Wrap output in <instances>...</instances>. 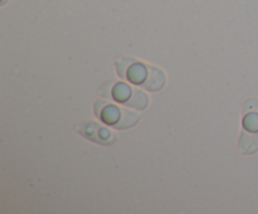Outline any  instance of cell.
<instances>
[{
  "label": "cell",
  "mask_w": 258,
  "mask_h": 214,
  "mask_svg": "<svg viewBox=\"0 0 258 214\" xmlns=\"http://www.w3.org/2000/svg\"><path fill=\"white\" fill-rule=\"evenodd\" d=\"M77 131L90 140L96 141L98 144H106V145L113 142L116 137L115 133L111 132L108 128L96 122L82 123V125L77 126Z\"/></svg>",
  "instance_id": "1"
},
{
  "label": "cell",
  "mask_w": 258,
  "mask_h": 214,
  "mask_svg": "<svg viewBox=\"0 0 258 214\" xmlns=\"http://www.w3.org/2000/svg\"><path fill=\"white\" fill-rule=\"evenodd\" d=\"M164 85H165V75L163 70L153 65H148V76L141 86L149 91H159L164 87Z\"/></svg>",
  "instance_id": "2"
},
{
  "label": "cell",
  "mask_w": 258,
  "mask_h": 214,
  "mask_svg": "<svg viewBox=\"0 0 258 214\" xmlns=\"http://www.w3.org/2000/svg\"><path fill=\"white\" fill-rule=\"evenodd\" d=\"M239 148L244 154H253L258 150V131H248L244 128L239 140Z\"/></svg>",
  "instance_id": "3"
},
{
  "label": "cell",
  "mask_w": 258,
  "mask_h": 214,
  "mask_svg": "<svg viewBox=\"0 0 258 214\" xmlns=\"http://www.w3.org/2000/svg\"><path fill=\"white\" fill-rule=\"evenodd\" d=\"M146 76H148V65L138 63L136 60L128 67L126 73V78L136 85H143L144 81L146 80Z\"/></svg>",
  "instance_id": "4"
},
{
  "label": "cell",
  "mask_w": 258,
  "mask_h": 214,
  "mask_svg": "<svg viewBox=\"0 0 258 214\" xmlns=\"http://www.w3.org/2000/svg\"><path fill=\"white\" fill-rule=\"evenodd\" d=\"M139 113L134 112V111L127 110V108H121V115L118 121L116 122V128H128L131 126L135 125L139 121Z\"/></svg>",
  "instance_id": "5"
},
{
  "label": "cell",
  "mask_w": 258,
  "mask_h": 214,
  "mask_svg": "<svg viewBox=\"0 0 258 214\" xmlns=\"http://www.w3.org/2000/svg\"><path fill=\"white\" fill-rule=\"evenodd\" d=\"M125 103L128 107H136L139 108V110H144V108L148 106L149 98L148 96H146V93L143 92V91L133 90L130 98H128Z\"/></svg>",
  "instance_id": "6"
},
{
  "label": "cell",
  "mask_w": 258,
  "mask_h": 214,
  "mask_svg": "<svg viewBox=\"0 0 258 214\" xmlns=\"http://www.w3.org/2000/svg\"><path fill=\"white\" fill-rule=\"evenodd\" d=\"M133 93V88L128 87L126 83H116V87H113L112 98L120 101V102H126L130 98Z\"/></svg>",
  "instance_id": "7"
},
{
  "label": "cell",
  "mask_w": 258,
  "mask_h": 214,
  "mask_svg": "<svg viewBox=\"0 0 258 214\" xmlns=\"http://www.w3.org/2000/svg\"><path fill=\"white\" fill-rule=\"evenodd\" d=\"M244 128L248 131H258V113L257 112H249L247 113L246 117L243 120Z\"/></svg>",
  "instance_id": "8"
},
{
  "label": "cell",
  "mask_w": 258,
  "mask_h": 214,
  "mask_svg": "<svg viewBox=\"0 0 258 214\" xmlns=\"http://www.w3.org/2000/svg\"><path fill=\"white\" fill-rule=\"evenodd\" d=\"M135 62L134 59H130V58H121V59L117 60V72L121 77L126 78V73H127L128 67H130L133 63Z\"/></svg>",
  "instance_id": "9"
}]
</instances>
